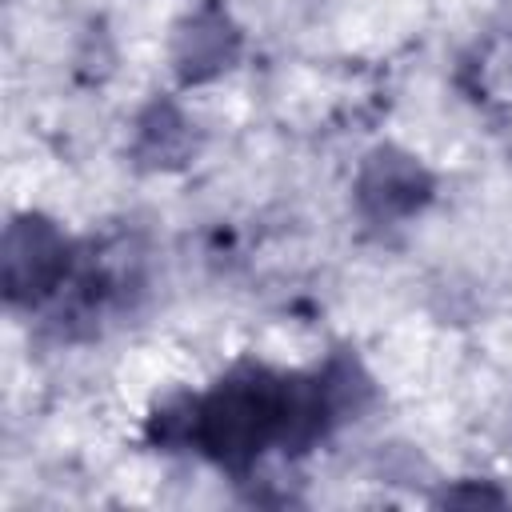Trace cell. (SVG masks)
<instances>
[{
    "mask_svg": "<svg viewBox=\"0 0 512 512\" xmlns=\"http://www.w3.org/2000/svg\"><path fill=\"white\" fill-rule=\"evenodd\" d=\"M232 52H236L232 28L220 16H196L180 36V52L176 56H180V72L200 80V76H212V72L228 68Z\"/></svg>",
    "mask_w": 512,
    "mask_h": 512,
    "instance_id": "4",
    "label": "cell"
},
{
    "mask_svg": "<svg viewBox=\"0 0 512 512\" xmlns=\"http://www.w3.org/2000/svg\"><path fill=\"white\" fill-rule=\"evenodd\" d=\"M68 268V248L48 220H16L4 240V284L12 300H36L56 288Z\"/></svg>",
    "mask_w": 512,
    "mask_h": 512,
    "instance_id": "2",
    "label": "cell"
},
{
    "mask_svg": "<svg viewBox=\"0 0 512 512\" xmlns=\"http://www.w3.org/2000/svg\"><path fill=\"white\" fill-rule=\"evenodd\" d=\"M428 196V176L400 152H376L360 172V204L372 216H404Z\"/></svg>",
    "mask_w": 512,
    "mask_h": 512,
    "instance_id": "3",
    "label": "cell"
},
{
    "mask_svg": "<svg viewBox=\"0 0 512 512\" xmlns=\"http://www.w3.org/2000/svg\"><path fill=\"white\" fill-rule=\"evenodd\" d=\"M284 428V380L244 372L192 408V440L220 464L244 468Z\"/></svg>",
    "mask_w": 512,
    "mask_h": 512,
    "instance_id": "1",
    "label": "cell"
}]
</instances>
